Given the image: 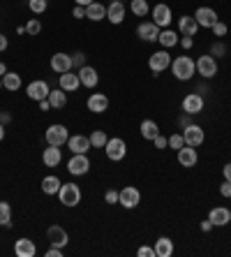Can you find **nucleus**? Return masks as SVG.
<instances>
[{"instance_id":"58","label":"nucleus","mask_w":231,"mask_h":257,"mask_svg":"<svg viewBox=\"0 0 231 257\" xmlns=\"http://www.w3.org/2000/svg\"><path fill=\"white\" fill-rule=\"evenodd\" d=\"M3 139H5V125L0 123V142H3Z\"/></svg>"},{"instance_id":"60","label":"nucleus","mask_w":231,"mask_h":257,"mask_svg":"<svg viewBox=\"0 0 231 257\" xmlns=\"http://www.w3.org/2000/svg\"><path fill=\"white\" fill-rule=\"evenodd\" d=\"M111 3H118V0H111Z\"/></svg>"},{"instance_id":"6","label":"nucleus","mask_w":231,"mask_h":257,"mask_svg":"<svg viewBox=\"0 0 231 257\" xmlns=\"http://www.w3.org/2000/svg\"><path fill=\"white\" fill-rule=\"evenodd\" d=\"M118 192H120L118 204L123 206V209L132 211V209H136V206L141 204V192H139V188H134V186H125L123 190H118Z\"/></svg>"},{"instance_id":"16","label":"nucleus","mask_w":231,"mask_h":257,"mask_svg":"<svg viewBox=\"0 0 231 257\" xmlns=\"http://www.w3.org/2000/svg\"><path fill=\"white\" fill-rule=\"evenodd\" d=\"M86 107H88V111H93V114H104L109 109V97L104 95V93H90V97L86 100Z\"/></svg>"},{"instance_id":"52","label":"nucleus","mask_w":231,"mask_h":257,"mask_svg":"<svg viewBox=\"0 0 231 257\" xmlns=\"http://www.w3.org/2000/svg\"><path fill=\"white\" fill-rule=\"evenodd\" d=\"M0 123H3V125H7V123H12V116L5 114V111H0Z\"/></svg>"},{"instance_id":"22","label":"nucleus","mask_w":231,"mask_h":257,"mask_svg":"<svg viewBox=\"0 0 231 257\" xmlns=\"http://www.w3.org/2000/svg\"><path fill=\"white\" fill-rule=\"evenodd\" d=\"M178 153V165L180 167H194L196 162H199V153H196V149H192V146H183L180 151H176Z\"/></svg>"},{"instance_id":"30","label":"nucleus","mask_w":231,"mask_h":257,"mask_svg":"<svg viewBox=\"0 0 231 257\" xmlns=\"http://www.w3.org/2000/svg\"><path fill=\"white\" fill-rule=\"evenodd\" d=\"M86 19H90V21H102V19H107V7L102 5V3H97V0H93V3L86 7Z\"/></svg>"},{"instance_id":"34","label":"nucleus","mask_w":231,"mask_h":257,"mask_svg":"<svg viewBox=\"0 0 231 257\" xmlns=\"http://www.w3.org/2000/svg\"><path fill=\"white\" fill-rule=\"evenodd\" d=\"M130 10H132V14H134V17H139V19H143V17H148V14H150L148 0H132Z\"/></svg>"},{"instance_id":"56","label":"nucleus","mask_w":231,"mask_h":257,"mask_svg":"<svg viewBox=\"0 0 231 257\" xmlns=\"http://www.w3.org/2000/svg\"><path fill=\"white\" fill-rule=\"evenodd\" d=\"M74 3H77V5H81V7H88L93 0H74Z\"/></svg>"},{"instance_id":"23","label":"nucleus","mask_w":231,"mask_h":257,"mask_svg":"<svg viewBox=\"0 0 231 257\" xmlns=\"http://www.w3.org/2000/svg\"><path fill=\"white\" fill-rule=\"evenodd\" d=\"M14 255L17 257H35L37 255V245L33 239H17V243H14Z\"/></svg>"},{"instance_id":"4","label":"nucleus","mask_w":231,"mask_h":257,"mask_svg":"<svg viewBox=\"0 0 231 257\" xmlns=\"http://www.w3.org/2000/svg\"><path fill=\"white\" fill-rule=\"evenodd\" d=\"M67 172L72 176H86L90 172V158L88 153H72L70 162H67Z\"/></svg>"},{"instance_id":"21","label":"nucleus","mask_w":231,"mask_h":257,"mask_svg":"<svg viewBox=\"0 0 231 257\" xmlns=\"http://www.w3.org/2000/svg\"><path fill=\"white\" fill-rule=\"evenodd\" d=\"M196 30H199V24H196V19L190 17V14H183V17L178 19V33L183 37H194Z\"/></svg>"},{"instance_id":"24","label":"nucleus","mask_w":231,"mask_h":257,"mask_svg":"<svg viewBox=\"0 0 231 257\" xmlns=\"http://www.w3.org/2000/svg\"><path fill=\"white\" fill-rule=\"evenodd\" d=\"M42 162L44 167H58L63 162V153H60V146H47L42 151Z\"/></svg>"},{"instance_id":"53","label":"nucleus","mask_w":231,"mask_h":257,"mask_svg":"<svg viewBox=\"0 0 231 257\" xmlns=\"http://www.w3.org/2000/svg\"><path fill=\"white\" fill-rule=\"evenodd\" d=\"M178 123H180V127H187V125H190V114H183Z\"/></svg>"},{"instance_id":"1","label":"nucleus","mask_w":231,"mask_h":257,"mask_svg":"<svg viewBox=\"0 0 231 257\" xmlns=\"http://www.w3.org/2000/svg\"><path fill=\"white\" fill-rule=\"evenodd\" d=\"M171 72L178 81H190L196 72V63L190 56H176V58L171 60Z\"/></svg>"},{"instance_id":"47","label":"nucleus","mask_w":231,"mask_h":257,"mask_svg":"<svg viewBox=\"0 0 231 257\" xmlns=\"http://www.w3.org/2000/svg\"><path fill=\"white\" fill-rule=\"evenodd\" d=\"M47 257H63V248H58V245H51L47 252H44Z\"/></svg>"},{"instance_id":"36","label":"nucleus","mask_w":231,"mask_h":257,"mask_svg":"<svg viewBox=\"0 0 231 257\" xmlns=\"http://www.w3.org/2000/svg\"><path fill=\"white\" fill-rule=\"evenodd\" d=\"M107 142H109V137H107V132L104 130H95L93 135H90V146H93V149H104Z\"/></svg>"},{"instance_id":"9","label":"nucleus","mask_w":231,"mask_h":257,"mask_svg":"<svg viewBox=\"0 0 231 257\" xmlns=\"http://www.w3.org/2000/svg\"><path fill=\"white\" fill-rule=\"evenodd\" d=\"M49 93H51V88H49V84L44 81V79H35V81H30L28 86H26V95L30 97V100H47Z\"/></svg>"},{"instance_id":"45","label":"nucleus","mask_w":231,"mask_h":257,"mask_svg":"<svg viewBox=\"0 0 231 257\" xmlns=\"http://www.w3.org/2000/svg\"><path fill=\"white\" fill-rule=\"evenodd\" d=\"M219 195H222V197H226V199L231 197V181H224V183L219 186Z\"/></svg>"},{"instance_id":"7","label":"nucleus","mask_w":231,"mask_h":257,"mask_svg":"<svg viewBox=\"0 0 231 257\" xmlns=\"http://www.w3.org/2000/svg\"><path fill=\"white\" fill-rule=\"evenodd\" d=\"M148 67H150V72H155V74H160V72H164L166 67H171V54H169V49L155 51V54L148 58Z\"/></svg>"},{"instance_id":"41","label":"nucleus","mask_w":231,"mask_h":257,"mask_svg":"<svg viewBox=\"0 0 231 257\" xmlns=\"http://www.w3.org/2000/svg\"><path fill=\"white\" fill-rule=\"evenodd\" d=\"M210 56H213V58H217V56H226V47L222 42H215L213 47H210Z\"/></svg>"},{"instance_id":"5","label":"nucleus","mask_w":231,"mask_h":257,"mask_svg":"<svg viewBox=\"0 0 231 257\" xmlns=\"http://www.w3.org/2000/svg\"><path fill=\"white\" fill-rule=\"evenodd\" d=\"M104 153H107V158L111 162H120L125 156H127V144H125V139H120V137H111L107 142V146H104Z\"/></svg>"},{"instance_id":"32","label":"nucleus","mask_w":231,"mask_h":257,"mask_svg":"<svg viewBox=\"0 0 231 257\" xmlns=\"http://www.w3.org/2000/svg\"><path fill=\"white\" fill-rule=\"evenodd\" d=\"M139 130H141V137H143V139H148V142H153V139L157 137V135H160V125H157L155 120H150V118L143 120Z\"/></svg>"},{"instance_id":"54","label":"nucleus","mask_w":231,"mask_h":257,"mask_svg":"<svg viewBox=\"0 0 231 257\" xmlns=\"http://www.w3.org/2000/svg\"><path fill=\"white\" fill-rule=\"evenodd\" d=\"M40 109H42V111H49V109H51V102H49V97H47V100H40Z\"/></svg>"},{"instance_id":"27","label":"nucleus","mask_w":231,"mask_h":257,"mask_svg":"<svg viewBox=\"0 0 231 257\" xmlns=\"http://www.w3.org/2000/svg\"><path fill=\"white\" fill-rule=\"evenodd\" d=\"M157 42L162 44V49H173L180 42V33H176V30H171V28H164V30H160Z\"/></svg>"},{"instance_id":"38","label":"nucleus","mask_w":231,"mask_h":257,"mask_svg":"<svg viewBox=\"0 0 231 257\" xmlns=\"http://www.w3.org/2000/svg\"><path fill=\"white\" fill-rule=\"evenodd\" d=\"M28 7L33 14H44L49 7V0H28Z\"/></svg>"},{"instance_id":"10","label":"nucleus","mask_w":231,"mask_h":257,"mask_svg":"<svg viewBox=\"0 0 231 257\" xmlns=\"http://www.w3.org/2000/svg\"><path fill=\"white\" fill-rule=\"evenodd\" d=\"M194 63H196V72H199L203 79H213L215 74H217V60L210 54L199 56V60H194Z\"/></svg>"},{"instance_id":"48","label":"nucleus","mask_w":231,"mask_h":257,"mask_svg":"<svg viewBox=\"0 0 231 257\" xmlns=\"http://www.w3.org/2000/svg\"><path fill=\"white\" fill-rule=\"evenodd\" d=\"M72 17H74V19H86V7L77 5L74 10H72Z\"/></svg>"},{"instance_id":"46","label":"nucleus","mask_w":231,"mask_h":257,"mask_svg":"<svg viewBox=\"0 0 231 257\" xmlns=\"http://www.w3.org/2000/svg\"><path fill=\"white\" fill-rule=\"evenodd\" d=\"M153 144H155V149H160V151H164L169 144H166V137H162V135H157V137L153 139Z\"/></svg>"},{"instance_id":"17","label":"nucleus","mask_w":231,"mask_h":257,"mask_svg":"<svg viewBox=\"0 0 231 257\" xmlns=\"http://www.w3.org/2000/svg\"><path fill=\"white\" fill-rule=\"evenodd\" d=\"M67 149H70L72 153H88V151L93 149V146H90V137H86V135H70Z\"/></svg>"},{"instance_id":"33","label":"nucleus","mask_w":231,"mask_h":257,"mask_svg":"<svg viewBox=\"0 0 231 257\" xmlns=\"http://www.w3.org/2000/svg\"><path fill=\"white\" fill-rule=\"evenodd\" d=\"M49 102H51V109H65L67 107V93L63 88H56L49 93Z\"/></svg>"},{"instance_id":"8","label":"nucleus","mask_w":231,"mask_h":257,"mask_svg":"<svg viewBox=\"0 0 231 257\" xmlns=\"http://www.w3.org/2000/svg\"><path fill=\"white\" fill-rule=\"evenodd\" d=\"M183 139H185V146H192V149L201 146L203 139H206V135H203V127L196 125V123H190L187 127H183Z\"/></svg>"},{"instance_id":"2","label":"nucleus","mask_w":231,"mask_h":257,"mask_svg":"<svg viewBox=\"0 0 231 257\" xmlns=\"http://www.w3.org/2000/svg\"><path fill=\"white\" fill-rule=\"evenodd\" d=\"M81 188L77 186V183H63L58 190V199L63 206H67V209H72V206H79L81 204Z\"/></svg>"},{"instance_id":"31","label":"nucleus","mask_w":231,"mask_h":257,"mask_svg":"<svg viewBox=\"0 0 231 257\" xmlns=\"http://www.w3.org/2000/svg\"><path fill=\"white\" fill-rule=\"evenodd\" d=\"M60 186H63V183H60V179L54 176V174H49V176L42 179V192H44V195H58Z\"/></svg>"},{"instance_id":"39","label":"nucleus","mask_w":231,"mask_h":257,"mask_svg":"<svg viewBox=\"0 0 231 257\" xmlns=\"http://www.w3.org/2000/svg\"><path fill=\"white\" fill-rule=\"evenodd\" d=\"M24 28H26V33H28V35L35 37V35H40V33H42V21H40V19H28V24H26Z\"/></svg>"},{"instance_id":"18","label":"nucleus","mask_w":231,"mask_h":257,"mask_svg":"<svg viewBox=\"0 0 231 257\" xmlns=\"http://www.w3.org/2000/svg\"><path fill=\"white\" fill-rule=\"evenodd\" d=\"M208 220L213 222V227H226L231 222V211L226 206H215V209H210Z\"/></svg>"},{"instance_id":"19","label":"nucleus","mask_w":231,"mask_h":257,"mask_svg":"<svg viewBox=\"0 0 231 257\" xmlns=\"http://www.w3.org/2000/svg\"><path fill=\"white\" fill-rule=\"evenodd\" d=\"M79 81H81L83 88H95V86L100 84V74H97L95 67L83 65L81 70H79Z\"/></svg>"},{"instance_id":"43","label":"nucleus","mask_w":231,"mask_h":257,"mask_svg":"<svg viewBox=\"0 0 231 257\" xmlns=\"http://www.w3.org/2000/svg\"><path fill=\"white\" fill-rule=\"evenodd\" d=\"M136 255L139 257H155V248L153 245H141V248L136 250Z\"/></svg>"},{"instance_id":"26","label":"nucleus","mask_w":231,"mask_h":257,"mask_svg":"<svg viewBox=\"0 0 231 257\" xmlns=\"http://www.w3.org/2000/svg\"><path fill=\"white\" fill-rule=\"evenodd\" d=\"M60 77V88L65 90V93H74V90H79V86H81V81H79V72H65V74H58Z\"/></svg>"},{"instance_id":"13","label":"nucleus","mask_w":231,"mask_h":257,"mask_svg":"<svg viewBox=\"0 0 231 257\" xmlns=\"http://www.w3.org/2000/svg\"><path fill=\"white\" fill-rule=\"evenodd\" d=\"M47 241L51 245H58V248H65L70 243V234H67L65 227H60V225H51L47 229Z\"/></svg>"},{"instance_id":"35","label":"nucleus","mask_w":231,"mask_h":257,"mask_svg":"<svg viewBox=\"0 0 231 257\" xmlns=\"http://www.w3.org/2000/svg\"><path fill=\"white\" fill-rule=\"evenodd\" d=\"M0 227H12V204L0 202Z\"/></svg>"},{"instance_id":"20","label":"nucleus","mask_w":231,"mask_h":257,"mask_svg":"<svg viewBox=\"0 0 231 257\" xmlns=\"http://www.w3.org/2000/svg\"><path fill=\"white\" fill-rule=\"evenodd\" d=\"M51 70H54L56 74H65V72H70L72 70V56L63 54V51L54 54L51 56Z\"/></svg>"},{"instance_id":"44","label":"nucleus","mask_w":231,"mask_h":257,"mask_svg":"<svg viewBox=\"0 0 231 257\" xmlns=\"http://www.w3.org/2000/svg\"><path fill=\"white\" fill-rule=\"evenodd\" d=\"M118 197H120L118 190H107V195H104V202H107V204H118Z\"/></svg>"},{"instance_id":"37","label":"nucleus","mask_w":231,"mask_h":257,"mask_svg":"<svg viewBox=\"0 0 231 257\" xmlns=\"http://www.w3.org/2000/svg\"><path fill=\"white\" fill-rule=\"evenodd\" d=\"M166 144H169V149L173 151H180L185 146V139H183V132H176L171 137H166Z\"/></svg>"},{"instance_id":"50","label":"nucleus","mask_w":231,"mask_h":257,"mask_svg":"<svg viewBox=\"0 0 231 257\" xmlns=\"http://www.w3.org/2000/svg\"><path fill=\"white\" fill-rule=\"evenodd\" d=\"M222 176H224V181H231V162H226L222 167Z\"/></svg>"},{"instance_id":"55","label":"nucleus","mask_w":231,"mask_h":257,"mask_svg":"<svg viewBox=\"0 0 231 257\" xmlns=\"http://www.w3.org/2000/svg\"><path fill=\"white\" fill-rule=\"evenodd\" d=\"M210 229H213V222H210V220H203L201 222V232H210Z\"/></svg>"},{"instance_id":"29","label":"nucleus","mask_w":231,"mask_h":257,"mask_svg":"<svg viewBox=\"0 0 231 257\" xmlns=\"http://www.w3.org/2000/svg\"><path fill=\"white\" fill-rule=\"evenodd\" d=\"M155 257H171L173 255V241L169 236H160L155 241Z\"/></svg>"},{"instance_id":"40","label":"nucleus","mask_w":231,"mask_h":257,"mask_svg":"<svg viewBox=\"0 0 231 257\" xmlns=\"http://www.w3.org/2000/svg\"><path fill=\"white\" fill-rule=\"evenodd\" d=\"M83 65H86V54H81V51H77V54H72V67H77V70H81Z\"/></svg>"},{"instance_id":"12","label":"nucleus","mask_w":231,"mask_h":257,"mask_svg":"<svg viewBox=\"0 0 231 257\" xmlns=\"http://www.w3.org/2000/svg\"><path fill=\"white\" fill-rule=\"evenodd\" d=\"M160 26L153 24V21H141L139 28H136V37L143 40V42H157V37H160Z\"/></svg>"},{"instance_id":"51","label":"nucleus","mask_w":231,"mask_h":257,"mask_svg":"<svg viewBox=\"0 0 231 257\" xmlns=\"http://www.w3.org/2000/svg\"><path fill=\"white\" fill-rule=\"evenodd\" d=\"M7 47H10V40H7V37L3 35V33H0V54H3V51H5Z\"/></svg>"},{"instance_id":"15","label":"nucleus","mask_w":231,"mask_h":257,"mask_svg":"<svg viewBox=\"0 0 231 257\" xmlns=\"http://www.w3.org/2000/svg\"><path fill=\"white\" fill-rule=\"evenodd\" d=\"M203 111V95L199 93H190V95L183 97V114H190V116H196Z\"/></svg>"},{"instance_id":"3","label":"nucleus","mask_w":231,"mask_h":257,"mask_svg":"<svg viewBox=\"0 0 231 257\" xmlns=\"http://www.w3.org/2000/svg\"><path fill=\"white\" fill-rule=\"evenodd\" d=\"M67 139H70V130L63 123H54V125H49L47 132H44V142L49 146H65Z\"/></svg>"},{"instance_id":"49","label":"nucleus","mask_w":231,"mask_h":257,"mask_svg":"<svg viewBox=\"0 0 231 257\" xmlns=\"http://www.w3.org/2000/svg\"><path fill=\"white\" fill-rule=\"evenodd\" d=\"M180 47H183V49H192V47H194V40H192V37H180Z\"/></svg>"},{"instance_id":"14","label":"nucleus","mask_w":231,"mask_h":257,"mask_svg":"<svg viewBox=\"0 0 231 257\" xmlns=\"http://www.w3.org/2000/svg\"><path fill=\"white\" fill-rule=\"evenodd\" d=\"M192 17L196 19V24H199V28H213L215 24H217V12L215 10H210V7H199Z\"/></svg>"},{"instance_id":"28","label":"nucleus","mask_w":231,"mask_h":257,"mask_svg":"<svg viewBox=\"0 0 231 257\" xmlns=\"http://www.w3.org/2000/svg\"><path fill=\"white\" fill-rule=\"evenodd\" d=\"M21 86H24V81H21V74H19V72H10V70H7V74H3V88H5V90L17 93Z\"/></svg>"},{"instance_id":"25","label":"nucleus","mask_w":231,"mask_h":257,"mask_svg":"<svg viewBox=\"0 0 231 257\" xmlns=\"http://www.w3.org/2000/svg\"><path fill=\"white\" fill-rule=\"evenodd\" d=\"M107 19L111 21L113 26H120V24H123V21H125V5H123V0H118V3H109Z\"/></svg>"},{"instance_id":"42","label":"nucleus","mask_w":231,"mask_h":257,"mask_svg":"<svg viewBox=\"0 0 231 257\" xmlns=\"http://www.w3.org/2000/svg\"><path fill=\"white\" fill-rule=\"evenodd\" d=\"M210 30H213V35H215V37H224V35H226V30H229V28H226V24L217 21V24H215Z\"/></svg>"},{"instance_id":"59","label":"nucleus","mask_w":231,"mask_h":257,"mask_svg":"<svg viewBox=\"0 0 231 257\" xmlns=\"http://www.w3.org/2000/svg\"><path fill=\"white\" fill-rule=\"evenodd\" d=\"M0 88H3V77H0Z\"/></svg>"},{"instance_id":"11","label":"nucleus","mask_w":231,"mask_h":257,"mask_svg":"<svg viewBox=\"0 0 231 257\" xmlns=\"http://www.w3.org/2000/svg\"><path fill=\"white\" fill-rule=\"evenodd\" d=\"M171 7L166 5V3H157V5L153 7V24H157L160 28H169L171 26Z\"/></svg>"},{"instance_id":"57","label":"nucleus","mask_w":231,"mask_h":257,"mask_svg":"<svg viewBox=\"0 0 231 257\" xmlns=\"http://www.w3.org/2000/svg\"><path fill=\"white\" fill-rule=\"evenodd\" d=\"M3 74H7V65L3 63V60H0V77H3Z\"/></svg>"}]
</instances>
